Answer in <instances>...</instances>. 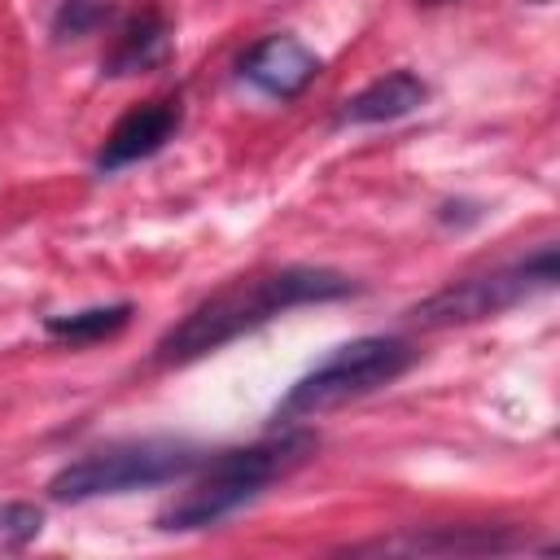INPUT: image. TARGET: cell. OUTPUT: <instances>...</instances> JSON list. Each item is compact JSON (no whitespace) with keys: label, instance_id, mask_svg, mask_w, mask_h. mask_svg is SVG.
<instances>
[{"label":"cell","instance_id":"cell-13","mask_svg":"<svg viewBox=\"0 0 560 560\" xmlns=\"http://www.w3.org/2000/svg\"><path fill=\"white\" fill-rule=\"evenodd\" d=\"M44 529V512L35 503H4L0 508V542L4 547H26Z\"/></svg>","mask_w":560,"mask_h":560},{"label":"cell","instance_id":"cell-9","mask_svg":"<svg viewBox=\"0 0 560 560\" xmlns=\"http://www.w3.org/2000/svg\"><path fill=\"white\" fill-rule=\"evenodd\" d=\"M166 52H171V26H166V18L153 13V9L149 13H136L122 26L118 44L109 48L105 74H140V70H153V66L166 61Z\"/></svg>","mask_w":560,"mask_h":560},{"label":"cell","instance_id":"cell-8","mask_svg":"<svg viewBox=\"0 0 560 560\" xmlns=\"http://www.w3.org/2000/svg\"><path fill=\"white\" fill-rule=\"evenodd\" d=\"M424 101H429V83L411 70H394V74L368 83L363 92H354L341 105V122H389V118L420 109Z\"/></svg>","mask_w":560,"mask_h":560},{"label":"cell","instance_id":"cell-3","mask_svg":"<svg viewBox=\"0 0 560 560\" xmlns=\"http://www.w3.org/2000/svg\"><path fill=\"white\" fill-rule=\"evenodd\" d=\"M416 350L398 337H354L337 346L319 368H311L276 407V420H306L319 411H332L341 402H354L389 381H398L411 368Z\"/></svg>","mask_w":560,"mask_h":560},{"label":"cell","instance_id":"cell-5","mask_svg":"<svg viewBox=\"0 0 560 560\" xmlns=\"http://www.w3.org/2000/svg\"><path fill=\"white\" fill-rule=\"evenodd\" d=\"M556 284V245H542L538 254L521 258V262H508L499 271H486V276H468V280H455L438 293H429L424 302H416L407 311V319L416 328H455V324H477V319H490L542 289Z\"/></svg>","mask_w":560,"mask_h":560},{"label":"cell","instance_id":"cell-11","mask_svg":"<svg viewBox=\"0 0 560 560\" xmlns=\"http://www.w3.org/2000/svg\"><path fill=\"white\" fill-rule=\"evenodd\" d=\"M516 538L512 534H499V529H442V534H411V538H398V542H381L385 551H503L512 547Z\"/></svg>","mask_w":560,"mask_h":560},{"label":"cell","instance_id":"cell-1","mask_svg":"<svg viewBox=\"0 0 560 560\" xmlns=\"http://www.w3.org/2000/svg\"><path fill=\"white\" fill-rule=\"evenodd\" d=\"M350 289H354L350 276L328 271V267H280V271L241 276V280L223 284L219 293H210L206 302H197L179 324H171L158 337L153 359L162 368L192 363V359L236 341L241 332H254L258 324L284 315L293 306L332 302V298H346Z\"/></svg>","mask_w":560,"mask_h":560},{"label":"cell","instance_id":"cell-10","mask_svg":"<svg viewBox=\"0 0 560 560\" xmlns=\"http://www.w3.org/2000/svg\"><path fill=\"white\" fill-rule=\"evenodd\" d=\"M127 319H131V306L114 302V306H88L74 315H52L44 328L48 337H61V341H105L118 328H127Z\"/></svg>","mask_w":560,"mask_h":560},{"label":"cell","instance_id":"cell-2","mask_svg":"<svg viewBox=\"0 0 560 560\" xmlns=\"http://www.w3.org/2000/svg\"><path fill=\"white\" fill-rule=\"evenodd\" d=\"M315 446V438L306 433H284L258 446H241V451H223L162 516V529H206L219 525L223 516H232L236 508H245L249 499H258L276 477H284L293 464L306 459V451Z\"/></svg>","mask_w":560,"mask_h":560},{"label":"cell","instance_id":"cell-12","mask_svg":"<svg viewBox=\"0 0 560 560\" xmlns=\"http://www.w3.org/2000/svg\"><path fill=\"white\" fill-rule=\"evenodd\" d=\"M105 18H109V4L105 0H61L57 13H52V35L57 39H83Z\"/></svg>","mask_w":560,"mask_h":560},{"label":"cell","instance_id":"cell-7","mask_svg":"<svg viewBox=\"0 0 560 560\" xmlns=\"http://www.w3.org/2000/svg\"><path fill=\"white\" fill-rule=\"evenodd\" d=\"M179 127V101H144L136 109H127L114 131L105 136L101 153H96V171H118V166H131L149 153H158Z\"/></svg>","mask_w":560,"mask_h":560},{"label":"cell","instance_id":"cell-14","mask_svg":"<svg viewBox=\"0 0 560 560\" xmlns=\"http://www.w3.org/2000/svg\"><path fill=\"white\" fill-rule=\"evenodd\" d=\"M424 4H438V0H424Z\"/></svg>","mask_w":560,"mask_h":560},{"label":"cell","instance_id":"cell-4","mask_svg":"<svg viewBox=\"0 0 560 560\" xmlns=\"http://www.w3.org/2000/svg\"><path fill=\"white\" fill-rule=\"evenodd\" d=\"M197 464H201V451L188 446V442H171V438L122 442V446H105V451H92V455L66 464L48 481V494L57 503L127 494V490H144V486H162V481L188 477Z\"/></svg>","mask_w":560,"mask_h":560},{"label":"cell","instance_id":"cell-6","mask_svg":"<svg viewBox=\"0 0 560 560\" xmlns=\"http://www.w3.org/2000/svg\"><path fill=\"white\" fill-rule=\"evenodd\" d=\"M319 74V57L293 35H267L241 57V79L276 101H293Z\"/></svg>","mask_w":560,"mask_h":560}]
</instances>
